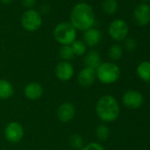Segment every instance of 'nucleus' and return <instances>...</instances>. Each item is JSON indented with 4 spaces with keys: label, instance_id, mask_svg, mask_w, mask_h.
I'll use <instances>...</instances> for the list:
<instances>
[{
    "label": "nucleus",
    "instance_id": "nucleus-1",
    "mask_svg": "<svg viewBox=\"0 0 150 150\" xmlns=\"http://www.w3.org/2000/svg\"><path fill=\"white\" fill-rule=\"evenodd\" d=\"M96 21V15L93 8L87 3L75 5L71 11L70 23L76 30L86 31L93 28Z\"/></svg>",
    "mask_w": 150,
    "mask_h": 150
},
{
    "label": "nucleus",
    "instance_id": "nucleus-2",
    "mask_svg": "<svg viewBox=\"0 0 150 150\" xmlns=\"http://www.w3.org/2000/svg\"><path fill=\"white\" fill-rule=\"evenodd\" d=\"M96 110L98 117L106 123L115 121L120 114V108L117 101L109 95L102 96L97 101Z\"/></svg>",
    "mask_w": 150,
    "mask_h": 150
},
{
    "label": "nucleus",
    "instance_id": "nucleus-3",
    "mask_svg": "<svg viewBox=\"0 0 150 150\" xmlns=\"http://www.w3.org/2000/svg\"><path fill=\"white\" fill-rule=\"evenodd\" d=\"M96 78L103 84H112L116 82L120 76V68L112 62L102 63L96 70Z\"/></svg>",
    "mask_w": 150,
    "mask_h": 150
},
{
    "label": "nucleus",
    "instance_id": "nucleus-4",
    "mask_svg": "<svg viewBox=\"0 0 150 150\" xmlns=\"http://www.w3.org/2000/svg\"><path fill=\"white\" fill-rule=\"evenodd\" d=\"M53 35L57 42L62 45H71L76 40L77 30L70 22H61L57 24L54 30Z\"/></svg>",
    "mask_w": 150,
    "mask_h": 150
},
{
    "label": "nucleus",
    "instance_id": "nucleus-5",
    "mask_svg": "<svg viewBox=\"0 0 150 150\" xmlns=\"http://www.w3.org/2000/svg\"><path fill=\"white\" fill-rule=\"evenodd\" d=\"M21 22L24 29L28 32H35L41 28L42 19L39 12L34 9H28L22 14Z\"/></svg>",
    "mask_w": 150,
    "mask_h": 150
},
{
    "label": "nucleus",
    "instance_id": "nucleus-6",
    "mask_svg": "<svg viewBox=\"0 0 150 150\" xmlns=\"http://www.w3.org/2000/svg\"><path fill=\"white\" fill-rule=\"evenodd\" d=\"M109 35L116 42H121L127 38L129 33L128 24L120 19L113 21L109 26Z\"/></svg>",
    "mask_w": 150,
    "mask_h": 150
},
{
    "label": "nucleus",
    "instance_id": "nucleus-7",
    "mask_svg": "<svg viewBox=\"0 0 150 150\" xmlns=\"http://www.w3.org/2000/svg\"><path fill=\"white\" fill-rule=\"evenodd\" d=\"M123 104L131 110H136L142 106L144 103L143 96L137 90H128L122 96Z\"/></svg>",
    "mask_w": 150,
    "mask_h": 150
},
{
    "label": "nucleus",
    "instance_id": "nucleus-8",
    "mask_svg": "<svg viewBox=\"0 0 150 150\" xmlns=\"http://www.w3.org/2000/svg\"><path fill=\"white\" fill-rule=\"evenodd\" d=\"M133 20L140 27L148 25L150 23V6L146 3L138 5L133 10Z\"/></svg>",
    "mask_w": 150,
    "mask_h": 150
},
{
    "label": "nucleus",
    "instance_id": "nucleus-9",
    "mask_svg": "<svg viewBox=\"0 0 150 150\" xmlns=\"http://www.w3.org/2000/svg\"><path fill=\"white\" fill-rule=\"evenodd\" d=\"M24 135L22 125L18 122L9 123L5 129V136L11 143H18L21 140Z\"/></svg>",
    "mask_w": 150,
    "mask_h": 150
},
{
    "label": "nucleus",
    "instance_id": "nucleus-10",
    "mask_svg": "<svg viewBox=\"0 0 150 150\" xmlns=\"http://www.w3.org/2000/svg\"><path fill=\"white\" fill-rule=\"evenodd\" d=\"M55 73L58 80L62 81H67L72 77L74 73V69L69 62L63 61L56 66Z\"/></svg>",
    "mask_w": 150,
    "mask_h": 150
},
{
    "label": "nucleus",
    "instance_id": "nucleus-11",
    "mask_svg": "<svg viewBox=\"0 0 150 150\" xmlns=\"http://www.w3.org/2000/svg\"><path fill=\"white\" fill-rule=\"evenodd\" d=\"M96 79V70L85 67L83 68L78 75V82L83 88L91 87Z\"/></svg>",
    "mask_w": 150,
    "mask_h": 150
},
{
    "label": "nucleus",
    "instance_id": "nucleus-12",
    "mask_svg": "<svg viewBox=\"0 0 150 150\" xmlns=\"http://www.w3.org/2000/svg\"><path fill=\"white\" fill-rule=\"evenodd\" d=\"M57 114V117L61 122L68 123L75 116L74 106L70 103H64L58 107Z\"/></svg>",
    "mask_w": 150,
    "mask_h": 150
},
{
    "label": "nucleus",
    "instance_id": "nucleus-13",
    "mask_svg": "<svg viewBox=\"0 0 150 150\" xmlns=\"http://www.w3.org/2000/svg\"><path fill=\"white\" fill-rule=\"evenodd\" d=\"M102 39V32L95 28H91L83 34V42L87 46L94 47L96 46Z\"/></svg>",
    "mask_w": 150,
    "mask_h": 150
},
{
    "label": "nucleus",
    "instance_id": "nucleus-14",
    "mask_svg": "<svg viewBox=\"0 0 150 150\" xmlns=\"http://www.w3.org/2000/svg\"><path fill=\"white\" fill-rule=\"evenodd\" d=\"M24 93L27 98L35 101L41 98V96L43 94V88L41 86V84L37 82H31L26 86Z\"/></svg>",
    "mask_w": 150,
    "mask_h": 150
},
{
    "label": "nucleus",
    "instance_id": "nucleus-15",
    "mask_svg": "<svg viewBox=\"0 0 150 150\" xmlns=\"http://www.w3.org/2000/svg\"><path fill=\"white\" fill-rule=\"evenodd\" d=\"M83 62H84L85 67L91 68V69H94V70H96L100 66V64H102L100 54L96 50L88 51L85 55Z\"/></svg>",
    "mask_w": 150,
    "mask_h": 150
},
{
    "label": "nucleus",
    "instance_id": "nucleus-16",
    "mask_svg": "<svg viewBox=\"0 0 150 150\" xmlns=\"http://www.w3.org/2000/svg\"><path fill=\"white\" fill-rule=\"evenodd\" d=\"M137 75L145 82H150V61L141 62L136 69Z\"/></svg>",
    "mask_w": 150,
    "mask_h": 150
},
{
    "label": "nucleus",
    "instance_id": "nucleus-17",
    "mask_svg": "<svg viewBox=\"0 0 150 150\" xmlns=\"http://www.w3.org/2000/svg\"><path fill=\"white\" fill-rule=\"evenodd\" d=\"M13 87L9 81L6 80H0V98L8 99L13 95Z\"/></svg>",
    "mask_w": 150,
    "mask_h": 150
},
{
    "label": "nucleus",
    "instance_id": "nucleus-18",
    "mask_svg": "<svg viewBox=\"0 0 150 150\" xmlns=\"http://www.w3.org/2000/svg\"><path fill=\"white\" fill-rule=\"evenodd\" d=\"M102 7L105 13L109 15H113L118 9V4L117 0H103Z\"/></svg>",
    "mask_w": 150,
    "mask_h": 150
},
{
    "label": "nucleus",
    "instance_id": "nucleus-19",
    "mask_svg": "<svg viewBox=\"0 0 150 150\" xmlns=\"http://www.w3.org/2000/svg\"><path fill=\"white\" fill-rule=\"evenodd\" d=\"M109 57L113 60V61H117L121 59V57L124 55V49L120 44H113L110 49H109Z\"/></svg>",
    "mask_w": 150,
    "mask_h": 150
},
{
    "label": "nucleus",
    "instance_id": "nucleus-20",
    "mask_svg": "<svg viewBox=\"0 0 150 150\" xmlns=\"http://www.w3.org/2000/svg\"><path fill=\"white\" fill-rule=\"evenodd\" d=\"M71 48L73 51L74 56H83L87 50V45L83 41L75 40L71 44Z\"/></svg>",
    "mask_w": 150,
    "mask_h": 150
},
{
    "label": "nucleus",
    "instance_id": "nucleus-21",
    "mask_svg": "<svg viewBox=\"0 0 150 150\" xmlns=\"http://www.w3.org/2000/svg\"><path fill=\"white\" fill-rule=\"evenodd\" d=\"M69 143L71 145V146L74 149H78L81 150L83 147L84 145V141L82 137L80 134H72L70 136L69 138Z\"/></svg>",
    "mask_w": 150,
    "mask_h": 150
},
{
    "label": "nucleus",
    "instance_id": "nucleus-22",
    "mask_svg": "<svg viewBox=\"0 0 150 150\" xmlns=\"http://www.w3.org/2000/svg\"><path fill=\"white\" fill-rule=\"evenodd\" d=\"M59 57L65 62L71 60L74 57V54L71 48V45H63L59 50Z\"/></svg>",
    "mask_w": 150,
    "mask_h": 150
},
{
    "label": "nucleus",
    "instance_id": "nucleus-23",
    "mask_svg": "<svg viewBox=\"0 0 150 150\" xmlns=\"http://www.w3.org/2000/svg\"><path fill=\"white\" fill-rule=\"evenodd\" d=\"M110 129L107 125H100L97 126L96 130V137L99 140L104 141L106 140L109 137H110Z\"/></svg>",
    "mask_w": 150,
    "mask_h": 150
},
{
    "label": "nucleus",
    "instance_id": "nucleus-24",
    "mask_svg": "<svg viewBox=\"0 0 150 150\" xmlns=\"http://www.w3.org/2000/svg\"><path fill=\"white\" fill-rule=\"evenodd\" d=\"M124 48L127 51H134L137 48V42L133 38H126L125 39Z\"/></svg>",
    "mask_w": 150,
    "mask_h": 150
},
{
    "label": "nucleus",
    "instance_id": "nucleus-25",
    "mask_svg": "<svg viewBox=\"0 0 150 150\" xmlns=\"http://www.w3.org/2000/svg\"><path fill=\"white\" fill-rule=\"evenodd\" d=\"M81 150H105V149L101 144L96 142H91L86 145L85 146H83Z\"/></svg>",
    "mask_w": 150,
    "mask_h": 150
},
{
    "label": "nucleus",
    "instance_id": "nucleus-26",
    "mask_svg": "<svg viewBox=\"0 0 150 150\" xmlns=\"http://www.w3.org/2000/svg\"><path fill=\"white\" fill-rule=\"evenodd\" d=\"M21 5L24 7L31 9L32 7L35 6V5L36 3V0H21Z\"/></svg>",
    "mask_w": 150,
    "mask_h": 150
},
{
    "label": "nucleus",
    "instance_id": "nucleus-27",
    "mask_svg": "<svg viewBox=\"0 0 150 150\" xmlns=\"http://www.w3.org/2000/svg\"><path fill=\"white\" fill-rule=\"evenodd\" d=\"M50 6L47 4L42 5V7H41V11H42V13H48L50 12Z\"/></svg>",
    "mask_w": 150,
    "mask_h": 150
},
{
    "label": "nucleus",
    "instance_id": "nucleus-28",
    "mask_svg": "<svg viewBox=\"0 0 150 150\" xmlns=\"http://www.w3.org/2000/svg\"><path fill=\"white\" fill-rule=\"evenodd\" d=\"M13 0H0V2H1L2 4H4V5H10V4L13 3Z\"/></svg>",
    "mask_w": 150,
    "mask_h": 150
},
{
    "label": "nucleus",
    "instance_id": "nucleus-29",
    "mask_svg": "<svg viewBox=\"0 0 150 150\" xmlns=\"http://www.w3.org/2000/svg\"><path fill=\"white\" fill-rule=\"evenodd\" d=\"M141 1H142L143 3H146V4L147 2H150V0H141Z\"/></svg>",
    "mask_w": 150,
    "mask_h": 150
}]
</instances>
